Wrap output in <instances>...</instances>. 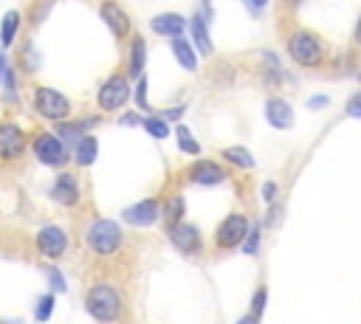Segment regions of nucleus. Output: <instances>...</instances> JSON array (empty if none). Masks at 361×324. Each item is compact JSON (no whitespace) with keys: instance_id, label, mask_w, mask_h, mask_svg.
Wrapping results in <instances>:
<instances>
[{"instance_id":"1","label":"nucleus","mask_w":361,"mask_h":324,"mask_svg":"<svg viewBox=\"0 0 361 324\" xmlns=\"http://www.w3.org/2000/svg\"><path fill=\"white\" fill-rule=\"evenodd\" d=\"M85 310L99 324H118L124 316V299L116 285L110 282H93L85 290Z\"/></svg>"},{"instance_id":"2","label":"nucleus","mask_w":361,"mask_h":324,"mask_svg":"<svg viewBox=\"0 0 361 324\" xmlns=\"http://www.w3.org/2000/svg\"><path fill=\"white\" fill-rule=\"evenodd\" d=\"M85 245H87V251L96 254V256H113V254H118L121 245H124V231H121V225H118L116 220L99 217V220H93V223L87 225V231H85Z\"/></svg>"},{"instance_id":"3","label":"nucleus","mask_w":361,"mask_h":324,"mask_svg":"<svg viewBox=\"0 0 361 324\" xmlns=\"http://www.w3.org/2000/svg\"><path fill=\"white\" fill-rule=\"evenodd\" d=\"M288 56L302 68H316L324 56V48L316 34L310 31H293L288 37Z\"/></svg>"},{"instance_id":"4","label":"nucleus","mask_w":361,"mask_h":324,"mask_svg":"<svg viewBox=\"0 0 361 324\" xmlns=\"http://www.w3.org/2000/svg\"><path fill=\"white\" fill-rule=\"evenodd\" d=\"M248 217L240 214V211H231L220 220L217 231H214V248L220 251H231V248H243L245 242V234H248Z\"/></svg>"},{"instance_id":"5","label":"nucleus","mask_w":361,"mask_h":324,"mask_svg":"<svg viewBox=\"0 0 361 324\" xmlns=\"http://www.w3.org/2000/svg\"><path fill=\"white\" fill-rule=\"evenodd\" d=\"M34 107L42 118H51V121H62L68 113H71V101L68 96H62L59 90L54 87H37L34 90Z\"/></svg>"},{"instance_id":"6","label":"nucleus","mask_w":361,"mask_h":324,"mask_svg":"<svg viewBox=\"0 0 361 324\" xmlns=\"http://www.w3.org/2000/svg\"><path fill=\"white\" fill-rule=\"evenodd\" d=\"M166 237H169V242H172L183 256H195V254H200V248H203V234H200V228H197L195 223H186V220L169 225V228H166Z\"/></svg>"},{"instance_id":"7","label":"nucleus","mask_w":361,"mask_h":324,"mask_svg":"<svg viewBox=\"0 0 361 324\" xmlns=\"http://www.w3.org/2000/svg\"><path fill=\"white\" fill-rule=\"evenodd\" d=\"M34 155H37V161L39 163H45V166H62L65 161H68V147H65V141L59 138V135H54V132H39L37 138H34Z\"/></svg>"},{"instance_id":"8","label":"nucleus","mask_w":361,"mask_h":324,"mask_svg":"<svg viewBox=\"0 0 361 324\" xmlns=\"http://www.w3.org/2000/svg\"><path fill=\"white\" fill-rule=\"evenodd\" d=\"M99 107L102 110H107V113H113V110H121L124 104H127V99H130V85H127V76H121V73H113L102 87H99Z\"/></svg>"},{"instance_id":"9","label":"nucleus","mask_w":361,"mask_h":324,"mask_svg":"<svg viewBox=\"0 0 361 324\" xmlns=\"http://www.w3.org/2000/svg\"><path fill=\"white\" fill-rule=\"evenodd\" d=\"M34 245L45 259H59L68 251V234L59 225H42L34 237Z\"/></svg>"},{"instance_id":"10","label":"nucleus","mask_w":361,"mask_h":324,"mask_svg":"<svg viewBox=\"0 0 361 324\" xmlns=\"http://www.w3.org/2000/svg\"><path fill=\"white\" fill-rule=\"evenodd\" d=\"M186 177L197 186H217V183L226 180V169L212 158H200L186 169Z\"/></svg>"},{"instance_id":"11","label":"nucleus","mask_w":361,"mask_h":324,"mask_svg":"<svg viewBox=\"0 0 361 324\" xmlns=\"http://www.w3.org/2000/svg\"><path fill=\"white\" fill-rule=\"evenodd\" d=\"M158 214H161L158 200H155V197H147V200H138L135 206H127L121 217H124V223H127V225L147 228V225H152V223L158 220Z\"/></svg>"},{"instance_id":"12","label":"nucleus","mask_w":361,"mask_h":324,"mask_svg":"<svg viewBox=\"0 0 361 324\" xmlns=\"http://www.w3.org/2000/svg\"><path fill=\"white\" fill-rule=\"evenodd\" d=\"M25 152V132L17 124H0V158L14 161Z\"/></svg>"},{"instance_id":"13","label":"nucleus","mask_w":361,"mask_h":324,"mask_svg":"<svg viewBox=\"0 0 361 324\" xmlns=\"http://www.w3.org/2000/svg\"><path fill=\"white\" fill-rule=\"evenodd\" d=\"M51 197L59 203V206H76L79 203V197H82V192H79V180L71 175V172H59L56 177H54V183H51Z\"/></svg>"},{"instance_id":"14","label":"nucleus","mask_w":361,"mask_h":324,"mask_svg":"<svg viewBox=\"0 0 361 324\" xmlns=\"http://www.w3.org/2000/svg\"><path fill=\"white\" fill-rule=\"evenodd\" d=\"M265 118L271 127L276 130H290L293 127V107L282 99V96H271L265 101Z\"/></svg>"},{"instance_id":"15","label":"nucleus","mask_w":361,"mask_h":324,"mask_svg":"<svg viewBox=\"0 0 361 324\" xmlns=\"http://www.w3.org/2000/svg\"><path fill=\"white\" fill-rule=\"evenodd\" d=\"M102 20H104L107 28L113 31V37L124 39V37L130 34V17H127L124 8H121L118 3H113V0H104V3H102Z\"/></svg>"},{"instance_id":"16","label":"nucleus","mask_w":361,"mask_h":324,"mask_svg":"<svg viewBox=\"0 0 361 324\" xmlns=\"http://www.w3.org/2000/svg\"><path fill=\"white\" fill-rule=\"evenodd\" d=\"M152 31L155 34H161V37H169V39H175V37H180L183 34V28H186V20L180 17V14H175V11H166V14H158V17H152Z\"/></svg>"},{"instance_id":"17","label":"nucleus","mask_w":361,"mask_h":324,"mask_svg":"<svg viewBox=\"0 0 361 324\" xmlns=\"http://www.w3.org/2000/svg\"><path fill=\"white\" fill-rule=\"evenodd\" d=\"M183 214H186V200H183V194H169V197L164 200V206H161V217H164L166 228L175 225V223H180Z\"/></svg>"},{"instance_id":"18","label":"nucleus","mask_w":361,"mask_h":324,"mask_svg":"<svg viewBox=\"0 0 361 324\" xmlns=\"http://www.w3.org/2000/svg\"><path fill=\"white\" fill-rule=\"evenodd\" d=\"M73 149H76V152H73V161H76L79 166H90V163L96 161V155H99V141H96L93 135H85Z\"/></svg>"},{"instance_id":"19","label":"nucleus","mask_w":361,"mask_h":324,"mask_svg":"<svg viewBox=\"0 0 361 324\" xmlns=\"http://www.w3.org/2000/svg\"><path fill=\"white\" fill-rule=\"evenodd\" d=\"M172 54H175V59H178L186 70H195V68H197V56H195L192 45H189L183 37H175V39H172Z\"/></svg>"},{"instance_id":"20","label":"nucleus","mask_w":361,"mask_h":324,"mask_svg":"<svg viewBox=\"0 0 361 324\" xmlns=\"http://www.w3.org/2000/svg\"><path fill=\"white\" fill-rule=\"evenodd\" d=\"M144 62H147V42H144L141 37H135V39H133V45H130V76L141 79Z\"/></svg>"},{"instance_id":"21","label":"nucleus","mask_w":361,"mask_h":324,"mask_svg":"<svg viewBox=\"0 0 361 324\" xmlns=\"http://www.w3.org/2000/svg\"><path fill=\"white\" fill-rule=\"evenodd\" d=\"M17 28H20V14H17V11H8V14L3 17V25H0V45H3V48H8V45L14 42Z\"/></svg>"},{"instance_id":"22","label":"nucleus","mask_w":361,"mask_h":324,"mask_svg":"<svg viewBox=\"0 0 361 324\" xmlns=\"http://www.w3.org/2000/svg\"><path fill=\"white\" fill-rule=\"evenodd\" d=\"M223 158H226L228 163L240 166V169H251V166H254V158H251V152H248L245 147H226V149H223Z\"/></svg>"},{"instance_id":"23","label":"nucleus","mask_w":361,"mask_h":324,"mask_svg":"<svg viewBox=\"0 0 361 324\" xmlns=\"http://www.w3.org/2000/svg\"><path fill=\"white\" fill-rule=\"evenodd\" d=\"M192 37H195V45H197V51H203V54H212V39H209V28H206L203 17H195V20H192Z\"/></svg>"},{"instance_id":"24","label":"nucleus","mask_w":361,"mask_h":324,"mask_svg":"<svg viewBox=\"0 0 361 324\" xmlns=\"http://www.w3.org/2000/svg\"><path fill=\"white\" fill-rule=\"evenodd\" d=\"M175 132H178V147H180L183 152H189V155H197V152H200V144L192 138V132H189L183 124H178Z\"/></svg>"},{"instance_id":"25","label":"nucleus","mask_w":361,"mask_h":324,"mask_svg":"<svg viewBox=\"0 0 361 324\" xmlns=\"http://www.w3.org/2000/svg\"><path fill=\"white\" fill-rule=\"evenodd\" d=\"M248 307H251L248 313H251V316H257V318L265 313V307H268V290H265V285H259V287L254 290V296H251Z\"/></svg>"},{"instance_id":"26","label":"nucleus","mask_w":361,"mask_h":324,"mask_svg":"<svg viewBox=\"0 0 361 324\" xmlns=\"http://www.w3.org/2000/svg\"><path fill=\"white\" fill-rule=\"evenodd\" d=\"M51 313H54V293H45V296H39V299H37L34 318L42 324V321H48V318H51Z\"/></svg>"},{"instance_id":"27","label":"nucleus","mask_w":361,"mask_h":324,"mask_svg":"<svg viewBox=\"0 0 361 324\" xmlns=\"http://www.w3.org/2000/svg\"><path fill=\"white\" fill-rule=\"evenodd\" d=\"M144 127H147V132L155 135V138H166V135H169V124H166L164 116H152V118H147Z\"/></svg>"},{"instance_id":"28","label":"nucleus","mask_w":361,"mask_h":324,"mask_svg":"<svg viewBox=\"0 0 361 324\" xmlns=\"http://www.w3.org/2000/svg\"><path fill=\"white\" fill-rule=\"evenodd\" d=\"M257 248H259V225L257 223H251L248 225V234H245V242H243V251L245 254H257Z\"/></svg>"},{"instance_id":"29","label":"nucleus","mask_w":361,"mask_h":324,"mask_svg":"<svg viewBox=\"0 0 361 324\" xmlns=\"http://www.w3.org/2000/svg\"><path fill=\"white\" fill-rule=\"evenodd\" d=\"M45 276H48V282H51V287H54L56 293H65V290H68V285H65V276H62V273H59L54 265H48V268H45Z\"/></svg>"},{"instance_id":"30","label":"nucleus","mask_w":361,"mask_h":324,"mask_svg":"<svg viewBox=\"0 0 361 324\" xmlns=\"http://www.w3.org/2000/svg\"><path fill=\"white\" fill-rule=\"evenodd\" d=\"M344 110H347V116H350V118H361V90H358L355 96H350V101H347V107H344Z\"/></svg>"},{"instance_id":"31","label":"nucleus","mask_w":361,"mask_h":324,"mask_svg":"<svg viewBox=\"0 0 361 324\" xmlns=\"http://www.w3.org/2000/svg\"><path fill=\"white\" fill-rule=\"evenodd\" d=\"M276 192H279V186L274 183V180H265L262 183V200L271 206V203H276Z\"/></svg>"},{"instance_id":"32","label":"nucleus","mask_w":361,"mask_h":324,"mask_svg":"<svg viewBox=\"0 0 361 324\" xmlns=\"http://www.w3.org/2000/svg\"><path fill=\"white\" fill-rule=\"evenodd\" d=\"M135 101H138V107H144V110L149 107V104H147V79H144V76L138 79V90H135Z\"/></svg>"},{"instance_id":"33","label":"nucleus","mask_w":361,"mask_h":324,"mask_svg":"<svg viewBox=\"0 0 361 324\" xmlns=\"http://www.w3.org/2000/svg\"><path fill=\"white\" fill-rule=\"evenodd\" d=\"M121 124H144V118L138 113H127V116H121Z\"/></svg>"},{"instance_id":"34","label":"nucleus","mask_w":361,"mask_h":324,"mask_svg":"<svg viewBox=\"0 0 361 324\" xmlns=\"http://www.w3.org/2000/svg\"><path fill=\"white\" fill-rule=\"evenodd\" d=\"M307 104L310 107H327V96H313V99H307Z\"/></svg>"},{"instance_id":"35","label":"nucleus","mask_w":361,"mask_h":324,"mask_svg":"<svg viewBox=\"0 0 361 324\" xmlns=\"http://www.w3.org/2000/svg\"><path fill=\"white\" fill-rule=\"evenodd\" d=\"M237 324H259V318H257V316H251V313H245V316H243Z\"/></svg>"},{"instance_id":"36","label":"nucleus","mask_w":361,"mask_h":324,"mask_svg":"<svg viewBox=\"0 0 361 324\" xmlns=\"http://www.w3.org/2000/svg\"><path fill=\"white\" fill-rule=\"evenodd\" d=\"M355 42L361 45V14H358V23H355Z\"/></svg>"},{"instance_id":"37","label":"nucleus","mask_w":361,"mask_h":324,"mask_svg":"<svg viewBox=\"0 0 361 324\" xmlns=\"http://www.w3.org/2000/svg\"><path fill=\"white\" fill-rule=\"evenodd\" d=\"M8 70V65H6V59H3V54H0V73H6Z\"/></svg>"},{"instance_id":"38","label":"nucleus","mask_w":361,"mask_h":324,"mask_svg":"<svg viewBox=\"0 0 361 324\" xmlns=\"http://www.w3.org/2000/svg\"><path fill=\"white\" fill-rule=\"evenodd\" d=\"M251 3H254V6H259V8H262V6H265V3H268V0H251Z\"/></svg>"}]
</instances>
